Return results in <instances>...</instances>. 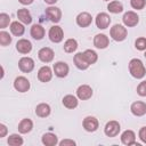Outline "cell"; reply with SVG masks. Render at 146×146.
Wrapping results in <instances>:
<instances>
[{
  "label": "cell",
  "mask_w": 146,
  "mask_h": 146,
  "mask_svg": "<svg viewBox=\"0 0 146 146\" xmlns=\"http://www.w3.org/2000/svg\"><path fill=\"white\" fill-rule=\"evenodd\" d=\"M128 67H129L130 74L136 79H143L146 74V68L139 58H132L129 62Z\"/></svg>",
  "instance_id": "obj_1"
},
{
  "label": "cell",
  "mask_w": 146,
  "mask_h": 146,
  "mask_svg": "<svg viewBox=\"0 0 146 146\" xmlns=\"http://www.w3.org/2000/svg\"><path fill=\"white\" fill-rule=\"evenodd\" d=\"M127 34H128L127 29L121 24H115L110 30V35L112 36V39L115 41H119V42L123 41L127 38Z\"/></svg>",
  "instance_id": "obj_2"
},
{
  "label": "cell",
  "mask_w": 146,
  "mask_h": 146,
  "mask_svg": "<svg viewBox=\"0 0 146 146\" xmlns=\"http://www.w3.org/2000/svg\"><path fill=\"white\" fill-rule=\"evenodd\" d=\"M48 35H49V39L51 42L54 43H59L63 38H64V32H63V29L58 25H54L49 29V32H48Z\"/></svg>",
  "instance_id": "obj_3"
},
{
  "label": "cell",
  "mask_w": 146,
  "mask_h": 146,
  "mask_svg": "<svg viewBox=\"0 0 146 146\" xmlns=\"http://www.w3.org/2000/svg\"><path fill=\"white\" fill-rule=\"evenodd\" d=\"M121 130V127H120V123L117 121H110L106 123L105 128H104V132L107 137H115L119 135Z\"/></svg>",
  "instance_id": "obj_4"
},
{
  "label": "cell",
  "mask_w": 146,
  "mask_h": 146,
  "mask_svg": "<svg viewBox=\"0 0 146 146\" xmlns=\"http://www.w3.org/2000/svg\"><path fill=\"white\" fill-rule=\"evenodd\" d=\"M122 21H123V24L128 27H133L138 24L139 22V16L135 13V11H127L124 13L123 17H122Z\"/></svg>",
  "instance_id": "obj_5"
},
{
  "label": "cell",
  "mask_w": 146,
  "mask_h": 146,
  "mask_svg": "<svg viewBox=\"0 0 146 146\" xmlns=\"http://www.w3.org/2000/svg\"><path fill=\"white\" fill-rule=\"evenodd\" d=\"M31 84L30 81L25 76H17L14 81V88L19 92H26L29 91Z\"/></svg>",
  "instance_id": "obj_6"
},
{
  "label": "cell",
  "mask_w": 146,
  "mask_h": 146,
  "mask_svg": "<svg viewBox=\"0 0 146 146\" xmlns=\"http://www.w3.org/2000/svg\"><path fill=\"white\" fill-rule=\"evenodd\" d=\"M44 13H46V16L48 17V19L50 22H52V23H58L60 21V18H62V11L57 7L50 6V7L46 8Z\"/></svg>",
  "instance_id": "obj_7"
},
{
  "label": "cell",
  "mask_w": 146,
  "mask_h": 146,
  "mask_svg": "<svg viewBox=\"0 0 146 146\" xmlns=\"http://www.w3.org/2000/svg\"><path fill=\"white\" fill-rule=\"evenodd\" d=\"M95 22H96V26H97L98 29L105 30V29H107V27L110 26V24H111V17H110V15L106 14V13H99V14L96 16Z\"/></svg>",
  "instance_id": "obj_8"
},
{
  "label": "cell",
  "mask_w": 146,
  "mask_h": 146,
  "mask_svg": "<svg viewBox=\"0 0 146 146\" xmlns=\"http://www.w3.org/2000/svg\"><path fill=\"white\" fill-rule=\"evenodd\" d=\"M18 67L24 73H30L34 68V60L31 57H22L18 60Z\"/></svg>",
  "instance_id": "obj_9"
},
{
  "label": "cell",
  "mask_w": 146,
  "mask_h": 146,
  "mask_svg": "<svg viewBox=\"0 0 146 146\" xmlns=\"http://www.w3.org/2000/svg\"><path fill=\"white\" fill-rule=\"evenodd\" d=\"M82 125H83L86 131L94 132V131H96L98 129L99 123H98V120L95 116H86L83 119V121H82Z\"/></svg>",
  "instance_id": "obj_10"
},
{
  "label": "cell",
  "mask_w": 146,
  "mask_h": 146,
  "mask_svg": "<svg viewBox=\"0 0 146 146\" xmlns=\"http://www.w3.org/2000/svg\"><path fill=\"white\" fill-rule=\"evenodd\" d=\"M54 73L56 76L58 78H65L67 74H68V65L65 63V62H57L54 64Z\"/></svg>",
  "instance_id": "obj_11"
},
{
  "label": "cell",
  "mask_w": 146,
  "mask_h": 146,
  "mask_svg": "<svg viewBox=\"0 0 146 146\" xmlns=\"http://www.w3.org/2000/svg\"><path fill=\"white\" fill-rule=\"evenodd\" d=\"M76 96L81 100H87V99L91 98V96H92V89H91V87L88 86V84H81L76 89Z\"/></svg>",
  "instance_id": "obj_12"
},
{
  "label": "cell",
  "mask_w": 146,
  "mask_h": 146,
  "mask_svg": "<svg viewBox=\"0 0 146 146\" xmlns=\"http://www.w3.org/2000/svg\"><path fill=\"white\" fill-rule=\"evenodd\" d=\"M38 57L41 62L43 63H49L54 59V50L49 47H43L39 50L38 52Z\"/></svg>",
  "instance_id": "obj_13"
},
{
  "label": "cell",
  "mask_w": 146,
  "mask_h": 146,
  "mask_svg": "<svg viewBox=\"0 0 146 146\" xmlns=\"http://www.w3.org/2000/svg\"><path fill=\"white\" fill-rule=\"evenodd\" d=\"M73 62H74L75 66H76L79 70H81V71H84V70H87V68L90 66V64L87 62V59H86L83 52H78V54H75L74 57H73Z\"/></svg>",
  "instance_id": "obj_14"
},
{
  "label": "cell",
  "mask_w": 146,
  "mask_h": 146,
  "mask_svg": "<svg viewBox=\"0 0 146 146\" xmlns=\"http://www.w3.org/2000/svg\"><path fill=\"white\" fill-rule=\"evenodd\" d=\"M121 141L122 144L129 146V145H137L139 146V144L136 143V135L132 130H125L122 132L121 135Z\"/></svg>",
  "instance_id": "obj_15"
},
{
  "label": "cell",
  "mask_w": 146,
  "mask_h": 146,
  "mask_svg": "<svg viewBox=\"0 0 146 146\" xmlns=\"http://www.w3.org/2000/svg\"><path fill=\"white\" fill-rule=\"evenodd\" d=\"M92 22V17L89 13L87 11H83V13H80L78 16H76V24L80 26V27H88Z\"/></svg>",
  "instance_id": "obj_16"
},
{
  "label": "cell",
  "mask_w": 146,
  "mask_h": 146,
  "mask_svg": "<svg viewBox=\"0 0 146 146\" xmlns=\"http://www.w3.org/2000/svg\"><path fill=\"white\" fill-rule=\"evenodd\" d=\"M52 78V71L49 66H42L38 71V79L41 82H49Z\"/></svg>",
  "instance_id": "obj_17"
},
{
  "label": "cell",
  "mask_w": 146,
  "mask_h": 146,
  "mask_svg": "<svg viewBox=\"0 0 146 146\" xmlns=\"http://www.w3.org/2000/svg\"><path fill=\"white\" fill-rule=\"evenodd\" d=\"M131 113L136 116H143L146 114V103L144 102H135L130 106Z\"/></svg>",
  "instance_id": "obj_18"
},
{
  "label": "cell",
  "mask_w": 146,
  "mask_h": 146,
  "mask_svg": "<svg viewBox=\"0 0 146 146\" xmlns=\"http://www.w3.org/2000/svg\"><path fill=\"white\" fill-rule=\"evenodd\" d=\"M110 43V39L107 35L100 33V34H96L94 38V46L98 49H105Z\"/></svg>",
  "instance_id": "obj_19"
},
{
  "label": "cell",
  "mask_w": 146,
  "mask_h": 146,
  "mask_svg": "<svg viewBox=\"0 0 146 146\" xmlns=\"http://www.w3.org/2000/svg\"><path fill=\"white\" fill-rule=\"evenodd\" d=\"M16 49L21 54H29L32 50V43L27 39H21L16 43Z\"/></svg>",
  "instance_id": "obj_20"
},
{
  "label": "cell",
  "mask_w": 146,
  "mask_h": 146,
  "mask_svg": "<svg viewBox=\"0 0 146 146\" xmlns=\"http://www.w3.org/2000/svg\"><path fill=\"white\" fill-rule=\"evenodd\" d=\"M30 33H31V36H32L33 39H35V40H41V39H43V36H44V34H46V31H44V29H43L41 25L34 24V25H32Z\"/></svg>",
  "instance_id": "obj_21"
},
{
  "label": "cell",
  "mask_w": 146,
  "mask_h": 146,
  "mask_svg": "<svg viewBox=\"0 0 146 146\" xmlns=\"http://www.w3.org/2000/svg\"><path fill=\"white\" fill-rule=\"evenodd\" d=\"M50 112H51V108L46 103H41V104L36 105V107H35V114L39 117H47V116H49Z\"/></svg>",
  "instance_id": "obj_22"
},
{
  "label": "cell",
  "mask_w": 146,
  "mask_h": 146,
  "mask_svg": "<svg viewBox=\"0 0 146 146\" xmlns=\"http://www.w3.org/2000/svg\"><path fill=\"white\" fill-rule=\"evenodd\" d=\"M10 32L15 36H22L24 34V32H25V27L21 22L15 21V22L10 23Z\"/></svg>",
  "instance_id": "obj_23"
},
{
  "label": "cell",
  "mask_w": 146,
  "mask_h": 146,
  "mask_svg": "<svg viewBox=\"0 0 146 146\" xmlns=\"http://www.w3.org/2000/svg\"><path fill=\"white\" fill-rule=\"evenodd\" d=\"M17 17H18L19 22H22L23 24H31L32 23V16H31L30 11L25 8L17 10Z\"/></svg>",
  "instance_id": "obj_24"
},
{
  "label": "cell",
  "mask_w": 146,
  "mask_h": 146,
  "mask_svg": "<svg viewBox=\"0 0 146 146\" xmlns=\"http://www.w3.org/2000/svg\"><path fill=\"white\" fill-rule=\"evenodd\" d=\"M63 105L68 110H74L78 106V98L73 95H66L63 98Z\"/></svg>",
  "instance_id": "obj_25"
},
{
  "label": "cell",
  "mask_w": 146,
  "mask_h": 146,
  "mask_svg": "<svg viewBox=\"0 0 146 146\" xmlns=\"http://www.w3.org/2000/svg\"><path fill=\"white\" fill-rule=\"evenodd\" d=\"M42 144L46 146H55L58 144V138L56 135L51 133V132H47L42 136Z\"/></svg>",
  "instance_id": "obj_26"
},
{
  "label": "cell",
  "mask_w": 146,
  "mask_h": 146,
  "mask_svg": "<svg viewBox=\"0 0 146 146\" xmlns=\"http://www.w3.org/2000/svg\"><path fill=\"white\" fill-rule=\"evenodd\" d=\"M33 128V122L30 119H23L18 123V131L21 133H29Z\"/></svg>",
  "instance_id": "obj_27"
},
{
  "label": "cell",
  "mask_w": 146,
  "mask_h": 146,
  "mask_svg": "<svg viewBox=\"0 0 146 146\" xmlns=\"http://www.w3.org/2000/svg\"><path fill=\"white\" fill-rule=\"evenodd\" d=\"M107 9L112 14H119V13L123 11V5L120 1H116V0L115 1H111L107 5Z\"/></svg>",
  "instance_id": "obj_28"
},
{
  "label": "cell",
  "mask_w": 146,
  "mask_h": 146,
  "mask_svg": "<svg viewBox=\"0 0 146 146\" xmlns=\"http://www.w3.org/2000/svg\"><path fill=\"white\" fill-rule=\"evenodd\" d=\"M78 49V42L75 39H67L64 43V51L71 54Z\"/></svg>",
  "instance_id": "obj_29"
},
{
  "label": "cell",
  "mask_w": 146,
  "mask_h": 146,
  "mask_svg": "<svg viewBox=\"0 0 146 146\" xmlns=\"http://www.w3.org/2000/svg\"><path fill=\"white\" fill-rule=\"evenodd\" d=\"M83 55H84L87 62H88L90 65L95 64V63L97 62V59H98V55H97V52H96L95 50H91V49H87V50H84V51H83Z\"/></svg>",
  "instance_id": "obj_30"
},
{
  "label": "cell",
  "mask_w": 146,
  "mask_h": 146,
  "mask_svg": "<svg viewBox=\"0 0 146 146\" xmlns=\"http://www.w3.org/2000/svg\"><path fill=\"white\" fill-rule=\"evenodd\" d=\"M8 145H10V146H21V145H23V138L17 133H13L8 137Z\"/></svg>",
  "instance_id": "obj_31"
},
{
  "label": "cell",
  "mask_w": 146,
  "mask_h": 146,
  "mask_svg": "<svg viewBox=\"0 0 146 146\" xmlns=\"http://www.w3.org/2000/svg\"><path fill=\"white\" fill-rule=\"evenodd\" d=\"M10 43H11V36H10V34L8 32H6V31H1L0 32V44L2 47H6V46H8Z\"/></svg>",
  "instance_id": "obj_32"
},
{
  "label": "cell",
  "mask_w": 146,
  "mask_h": 146,
  "mask_svg": "<svg viewBox=\"0 0 146 146\" xmlns=\"http://www.w3.org/2000/svg\"><path fill=\"white\" fill-rule=\"evenodd\" d=\"M10 23V17L6 13L0 14V29H6Z\"/></svg>",
  "instance_id": "obj_33"
},
{
  "label": "cell",
  "mask_w": 146,
  "mask_h": 146,
  "mask_svg": "<svg viewBox=\"0 0 146 146\" xmlns=\"http://www.w3.org/2000/svg\"><path fill=\"white\" fill-rule=\"evenodd\" d=\"M135 47H136V49H138L140 51L146 50V38H144V36L138 38L135 41Z\"/></svg>",
  "instance_id": "obj_34"
},
{
  "label": "cell",
  "mask_w": 146,
  "mask_h": 146,
  "mask_svg": "<svg viewBox=\"0 0 146 146\" xmlns=\"http://www.w3.org/2000/svg\"><path fill=\"white\" fill-rule=\"evenodd\" d=\"M130 5L133 9H137V10H140L145 7L146 5V0H130Z\"/></svg>",
  "instance_id": "obj_35"
},
{
  "label": "cell",
  "mask_w": 146,
  "mask_h": 146,
  "mask_svg": "<svg viewBox=\"0 0 146 146\" xmlns=\"http://www.w3.org/2000/svg\"><path fill=\"white\" fill-rule=\"evenodd\" d=\"M137 94L141 97L146 96V81H141L137 87Z\"/></svg>",
  "instance_id": "obj_36"
},
{
  "label": "cell",
  "mask_w": 146,
  "mask_h": 146,
  "mask_svg": "<svg viewBox=\"0 0 146 146\" xmlns=\"http://www.w3.org/2000/svg\"><path fill=\"white\" fill-rule=\"evenodd\" d=\"M138 136H139V139L146 144V127H141L139 132H138Z\"/></svg>",
  "instance_id": "obj_37"
},
{
  "label": "cell",
  "mask_w": 146,
  "mask_h": 146,
  "mask_svg": "<svg viewBox=\"0 0 146 146\" xmlns=\"http://www.w3.org/2000/svg\"><path fill=\"white\" fill-rule=\"evenodd\" d=\"M60 146H74L75 145V141L73 139H63L62 141L58 143Z\"/></svg>",
  "instance_id": "obj_38"
},
{
  "label": "cell",
  "mask_w": 146,
  "mask_h": 146,
  "mask_svg": "<svg viewBox=\"0 0 146 146\" xmlns=\"http://www.w3.org/2000/svg\"><path fill=\"white\" fill-rule=\"evenodd\" d=\"M7 127L5 125V124H0V138H3L6 135H7Z\"/></svg>",
  "instance_id": "obj_39"
},
{
  "label": "cell",
  "mask_w": 146,
  "mask_h": 146,
  "mask_svg": "<svg viewBox=\"0 0 146 146\" xmlns=\"http://www.w3.org/2000/svg\"><path fill=\"white\" fill-rule=\"evenodd\" d=\"M33 1H34V0H18V2H19V3H22V5H24V6L31 5Z\"/></svg>",
  "instance_id": "obj_40"
},
{
  "label": "cell",
  "mask_w": 146,
  "mask_h": 146,
  "mask_svg": "<svg viewBox=\"0 0 146 146\" xmlns=\"http://www.w3.org/2000/svg\"><path fill=\"white\" fill-rule=\"evenodd\" d=\"M46 3H48V5H54V3H56L58 0H43Z\"/></svg>",
  "instance_id": "obj_41"
},
{
  "label": "cell",
  "mask_w": 146,
  "mask_h": 146,
  "mask_svg": "<svg viewBox=\"0 0 146 146\" xmlns=\"http://www.w3.org/2000/svg\"><path fill=\"white\" fill-rule=\"evenodd\" d=\"M144 56H145V57H146V51H145V55H144Z\"/></svg>",
  "instance_id": "obj_42"
},
{
  "label": "cell",
  "mask_w": 146,
  "mask_h": 146,
  "mask_svg": "<svg viewBox=\"0 0 146 146\" xmlns=\"http://www.w3.org/2000/svg\"><path fill=\"white\" fill-rule=\"evenodd\" d=\"M105 1H108V0H105Z\"/></svg>",
  "instance_id": "obj_43"
}]
</instances>
